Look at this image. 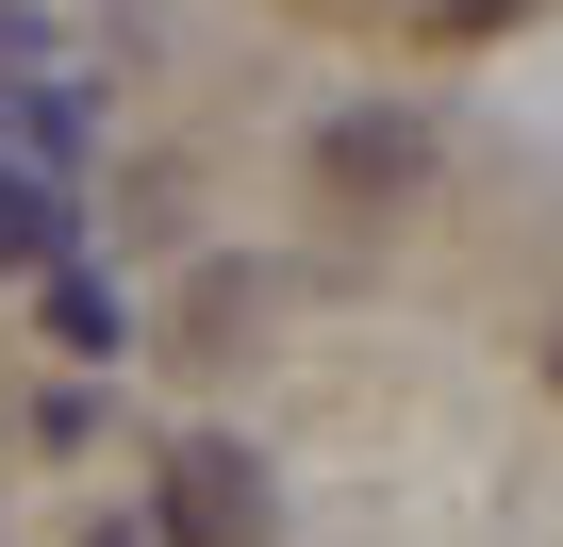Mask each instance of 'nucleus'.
<instances>
[{"label":"nucleus","mask_w":563,"mask_h":547,"mask_svg":"<svg viewBox=\"0 0 563 547\" xmlns=\"http://www.w3.org/2000/svg\"><path fill=\"white\" fill-rule=\"evenodd\" d=\"M150 530H166V547H265V464H249V448H183Z\"/></svg>","instance_id":"1"},{"label":"nucleus","mask_w":563,"mask_h":547,"mask_svg":"<svg viewBox=\"0 0 563 547\" xmlns=\"http://www.w3.org/2000/svg\"><path fill=\"white\" fill-rule=\"evenodd\" d=\"M415 166H431V117H398V100H365V117H332L316 133V183L365 216V199H415Z\"/></svg>","instance_id":"2"},{"label":"nucleus","mask_w":563,"mask_h":547,"mask_svg":"<svg viewBox=\"0 0 563 547\" xmlns=\"http://www.w3.org/2000/svg\"><path fill=\"white\" fill-rule=\"evenodd\" d=\"M51 249H67V199L34 166H0V265H51Z\"/></svg>","instance_id":"3"},{"label":"nucleus","mask_w":563,"mask_h":547,"mask_svg":"<svg viewBox=\"0 0 563 547\" xmlns=\"http://www.w3.org/2000/svg\"><path fill=\"white\" fill-rule=\"evenodd\" d=\"M51 332H67V349H84V365H100V349H117V283H100V265H51Z\"/></svg>","instance_id":"4"},{"label":"nucleus","mask_w":563,"mask_h":547,"mask_svg":"<svg viewBox=\"0 0 563 547\" xmlns=\"http://www.w3.org/2000/svg\"><path fill=\"white\" fill-rule=\"evenodd\" d=\"M84 547H166V530H133V514H100V530H84Z\"/></svg>","instance_id":"5"},{"label":"nucleus","mask_w":563,"mask_h":547,"mask_svg":"<svg viewBox=\"0 0 563 547\" xmlns=\"http://www.w3.org/2000/svg\"><path fill=\"white\" fill-rule=\"evenodd\" d=\"M547 382H563V332H547Z\"/></svg>","instance_id":"6"}]
</instances>
